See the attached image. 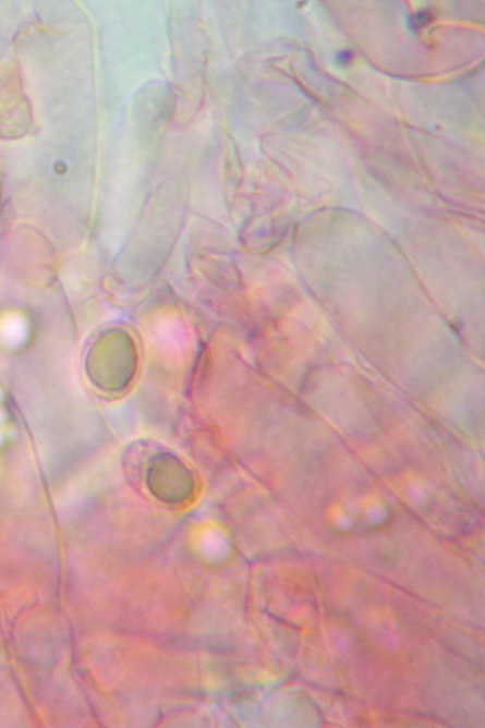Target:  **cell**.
I'll return each instance as SVG.
<instances>
[{
  "label": "cell",
  "mask_w": 485,
  "mask_h": 728,
  "mask_svg": "<svg viewBox=\"0 0 485 728\" xmlns=\"http://www.w3.org/2000/svg\"><path fill=\"white\" fill-rule=\"evenodd\" d=\"M351 60H352V51L350 50L338 52V56L336 58L337 65L339 66H348Z\"/></svg>",
  "instance_id": "2"
},
{
  "label": "cell",
  "mask_w": 485,
  "mask_h": 728,
  "mask_svg": "<svg viewBox=\"0 0 485 728\" xmlns=\"http://www.w3.org/2000/svg\"><path fill=\"white\" fill-rule=\"evenodd\" d=\"M431 21H433V15H431L428 12H420L411 17L409 27L414 31H419L420 28L429 24Z\"/></svg>",
  "instance_id": "1"
}]
</instances>
